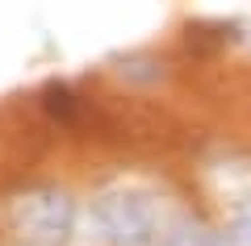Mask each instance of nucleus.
Listing matches in <instances>:
<instances>
[{
    "label": "nucleus",
    "mask_w": 251,
    "mask_h": 246,
    "mask_svg": "<svg viewBox=\"0 0 251 246\" xmlns=\"http://www.w3.org/2000/svg\"><path fill=\"white\" fill-rule=\"evenodd\" d=\"M176 204L147 184H109L84 204L80 238L88 246H159Z\"/></svg>",
    "instance_id": "obj_1"
},
{
    "label": "nucleus",
    "mask_w": 251,
    "mask_h": 246,
    "mask_svg": "<svg viewBox=\"0 0 251 246\" xmlns=\"http://www.w3.org/2000/svg\"><path fill=\"white\" fill-rule=\"evenodd\" d=\"M80 213H84V204L67 188L38 184V188L9 196L4 225L25 246H72L80 238Z\"/></svg>",
    "instance_id": "obj_2"
},
{
    "label": "nucleus",
    "mask_w": 251,
    "mask_h": 246,
    "mask_svg": "<svg viewBox=\"0 0 251 246\" xmlns=\"http://www.w3.org/2000/svg\"><path fill=\"white\" fill-rule=\"evenodd\" d=\"M159 246H230V238H226L222 225H209L197 213L176 209L168 229H163V238H159Z\"/></svg>",
    "instance_id": "obj_3"
},
{
    "label": "nucleus",
    "mask_w": 251,
    "mask_h": 246,
    "mask_svg": "<svg viewBox=\"0 0 251 246\" xmlns=\"http://www.w3.org/2000/svg\"><path fill=\"white\" fill-rule=\"evenodd\" d=\"M222 229H226V238H230V246H251V196L230 209V217H226Z\"/></svg>",
    "instance_id": "obj_4"
}]
</instances>
